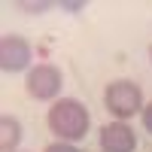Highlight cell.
<instances>
[{"label": "cell", "mask_w": 152, "mask_h": 152, "mask_svg": "<svg viewBox=\"0 0 152 152\" xmlns=\"http://www.w3.org/2000/svg\"><path fill=\"white\" fill-rule=\"evenodd\" d=\"M49 128H52V134H58L64 143H73V140H82L85 131H88V125H91V116H88V110L85 104H79V100H73V97H64V100H58V104L49 110Z\"/></svg>", "instance_id": "cell-1"}, {"label": "cell", "mask_w": 152, "mask_h": 152, "mask_svg": "<svg viewBox=\"0 0 152 152\" xmlns=\"http://www.w3.org/2000/svg\"><path fill=\"white\" fill-rule=\"evenodd\" d=\"M46 152H79V149H76L73 143H52Z\"/></svg>", "instance_id": "cell-7"}, {"label": "cell", "mask_w": 152, "mask_h": 152, "mask_svg": "<svg viewBox=\"0 0 152 152\" xmlns=\"http://www.w3.org/2000/svg\"><path fill=\"white\" fill-rule=\"evenodd\" d=\"M104 104H107V110L113 116L122 122V119H131L137 113H143V91H140V85L131 82V79H116V82L107 85Z\"/></svg>", "instance_id": "cell-2"}, {"label": "cell", "mask_w": 152, "mask_h": 152, "mask_svg": "<svg viewBox=\"0 0 152 152\" xmlns=\"http://www.w3.org/2000/svg\"><path fill=\"white\" fill-rule=\"evenodd\" d=\"M31 64V46L18 34H6L0 40V67L6 73H18Z\"/></svg>", "instance_id": "cell-4"}, {"label": "cell", "mask_w": 152, "mask_h": 152, "mask_svg": "<svg viewBox=\"0 0 152 152\" xmlns=\"http://www.w3.org/2000/svg\"><path fill=\"white\" fill-rule=\"evenodd\" d=\"M143 128L152 134V104H149V107H143Z\"/></svg>", "instance_id": "cell-8"}, {"label": "cell", "mask_w": 152, "mask_h": 152, "mask_svg": "<svg viewBox=\"0 0 152 152\" xmlns=\"http://www.w3.org/2000/svg\"><path fill=\"white\" fill-rule=\"evenodd\" d=\"M61 82H64V76H61L58 67H52V64H37L28 73V94L34 100H52L61 91Z\"/></svg>", "instance_id": "cell-3"}, {"label": "cell", "mask_w": 152, "mask_h": 152, "mask_svg": "<svg viewBox=\"0 0 152 152\" xmlns=\"http://www.w3.org/2000/svg\"><path fill=\"white\" fill-rule=\"evenodd\" d=\"M100 149H104V152H134L137 149L134 128L125 125V122L104 125V131H100Z\"/></svg>", "instance_id": "cell-5"}, {"label": "cell", "mask_w": 152, "mask_h": 152, "mask_svg": "<svg viewBox=\"0 0 152 152\" xmlns=\"http://www.w3.org/2000/svg\"><path fill=\"white\" fill-rule=\"evenodd\" d=\"M149 55H152V52H149Z\"/></svg>", "instance_id": "cell-9"}, {"label": "cell", "mask_w": 152, "mask_h": 152, "mask_svg": "<svg viewBox=\"0 0 152 152\" xmlns=\"http://www.w3.org/2000/svg\"><path fill=\"white\" fill-rule=\"evenodd\" d=\"M0 131H3V137H0V149L12 152V149L18 146V140H21V125H18V119L3 116V119H0Z\"/></svg>", "instance_id": "cell-6"}]
</instances>
